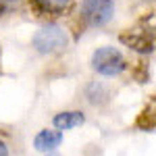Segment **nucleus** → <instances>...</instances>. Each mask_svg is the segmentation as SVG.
I'll list each match as a JSON object with an SVG mask.
<instances>
[{
	"label": "nucleus",
	"instance_id": "1",
	"mask_svg": "<svg viewBox=\"0 0 156 156\" xmlns=\"http://www.w3.org/2000/svg\"><path fill=\"white\" fill-rule=\"evenodd\" d=\"M71 46L69 31L56 21H46L37 27V31L31 36V48L40 56H58L65 54Z\"/></svg>",
	"mask_w": 156,
	"mask_h": 156
},
{
	"label": "nucleus",
	"instance_id": "2",
	"mask_svg": "<svg viewBox=\"0 0 156 156\" xmlns=\"http://www.w3.org/2000/svg\"><path fill=\"white\" fill-rule=\"evenodd\" d=\"M90 69L102 79H119L131 69V62L117 46H100L90 56Z\"/></svg>",
	"mask_w": 156,
	"mask_h": 156
},
{
	"label": "nucleus",
	"instance_id": "3",
	"mask_svg": "<svg viewBox=\"0 0 156 156\" xmlns=\"http://www.w3.org/2000/svg\"><path fill=\"white\" fill-rule=\"evenodd\" d=\"M117 11V0H81L77 6V23L81 29H104Z\"/></svg>",
	"mask_w": 156,
	"mask_h": 156
},
{
	"label": "nucleus",
	"instance_id": "4",
	"mask_svg": "<svg viewBox=\"0 0 156 156\" xmlns=\"http://www.w3.org/2000/svg\"><path fill=\"white\" fill-rule=\"evenodd\" d=\"M121 42L127 48H131L133 52L152 54V50H154V27L135 25L133 29H127L125 34H121Z\"/></svg>",
	"mask_w": 156,
	"mask_h": 156
},
{
	"label": "nucleus",
	"instance_id": "5",
	"mask_svg": "<svg viewBox=\"0 0 156 156\" xmlns=\"http://www.w3.org/2000/svg\"><path fill=\"white\" fill-rule=\"evenodd\" d=\"M81 96H83V102L90 108H96V110H102L110 104L112 100V90L110 85L100 81V79H90L87 83L83 85L81 90Z\"/></svg>",
	"mask_w": 156,
	"mask_h": 156
},
{
	"label": "nucleus",
	"instance_id": "6",
	"mask_svg": "<svg viewBox=\"0 0 156 156\" xmlns=\"http://www.w3.org/2000/svg\"><path fill=\"white\" fill-rule=\"evenodd\" d=\"M27 2L37 17H46V19L65 17L75 6V0H27Z\"/></svg>",
	"mask_w": 156,
	"mask_h": 156
},
{
	"label": "nucleus",
	"instance_id": "7",
	"mask_svg": "<svg viewBox=\"0 0 156 156\" xmlns=\"http://www.w3.org/2000/svg\"><path fill=\"white\" fill-rule=\"evenodd\" d=\"M62 140H65V135L62 131L58 129H40L36 133V137H34V148H36V152L40 154H50V152H56L60 146H62Z\"/></svg>",
	"mask_w": 156,
	"mask_h": 156
},
{
	"label": "nucleus",
	"instance_id": "8",
	"mask_svg": "<svg viewBox=\"0 0 156 156\" xmlns=\"http://www.w3.org/2000/svg\"><path fill=\"white\" fill-rule=\"evenodd\" d=\"M85 121L87 117L83 110H60L52 117V127L58 131H71V129L85 125Z\"/></svg>",
	"mask_w": 156,
	"mask_h": 156
},
{
	"label": "nucleus",
	"instance_id": "9",
	"mask_svg": "<svg viewBox=\"0 0 156 156\" xmlns=\"http://www.w3.org/2000/svg\"><path fill=\"white\" fill-rule=\"evenodd\" d=\"M25 0H0V17L4 15H11L12 11H17Z\"/></svg>",
	"mask_w": 156,
	"mask_h": 156
},
{
	"label": "nucleus",
	"instance_id": "10",
	"mask_svg": "<svg viewBox=\"0 0 156 156\" xmlns=\"http://www.w3.org/2000/svg\"><path fill=\"white\" fill-rule=\"evenodd\" d=\"M11 154V144H9V140L0 133V156H9Z\"/></svg>",
	"mask_w": 156,
	"mask_h": 156
},
{
	"label": "nucleus",
	"instance_id": "11",
	"mask_svg": "<svg viewBox=\"0 0 156 156\" xmlns=\"http://www.w3.org/2000/svg\"><path fill=\"white\" fill-rule=\"evenodd\" d=\"M140 2H146V4H152L154 0H140Z\"/></svg>",
	"mask_w": 156,
	"mask_h": 156
}]
</instances>
